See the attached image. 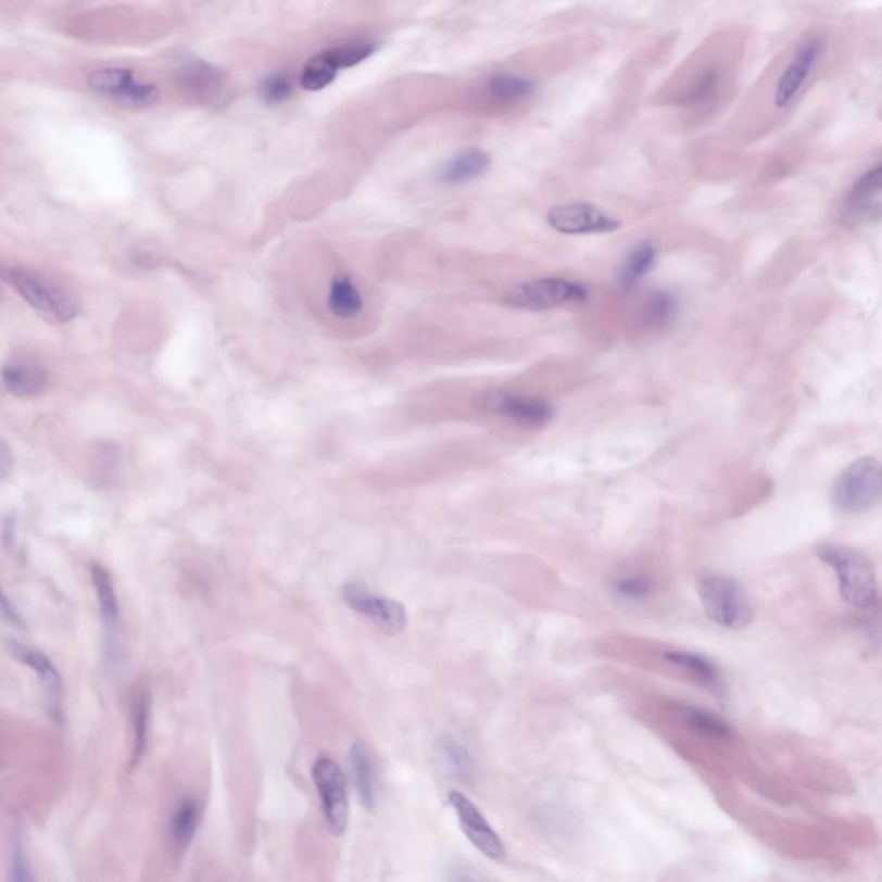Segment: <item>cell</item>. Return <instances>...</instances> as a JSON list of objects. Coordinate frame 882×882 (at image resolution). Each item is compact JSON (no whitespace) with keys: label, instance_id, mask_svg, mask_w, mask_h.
Here are the masks:
<instances>
[{"label":"cell","instance_id":"1","mask_svg":"<svg viewBox=\"0 0 882 882\" xmlns=\"http://www.w3.org/2000/svg\"><path fill=\"white\" fill-rule=\"evenodd\" d=\"M817 557L833 569L841 598L857 610H874L879 604L878 575L869 555L854 546L822 543Z\"/></svg>","mask_w":882,"mask_h":882},{"label":"cell","instance_id":"2","mask_svg":"<svg viewBox=\"0 0 882 882\" xmlns=\"http://www.w3.org/2000/svg\"><path fill=\"white\" fill-rule=\"evenodd\" d=\"M696 590L702 607L714 625L729 631H740L754 620V600L733 576L720 572L700 576Z\"/></svg>","mask_w":882,"mask_h":882},{"label":"cell","instance_id":"3","mask_svg":"<svg viewBox=\"0 0 882 882\" xmlns=\"http://www.w3.org/2000/svg\"><path fill=\"white\" fill-rule=\"evenodd\" d=\"M590 300V288L575 279L545 276L529 279L508 288L502 297L507 307L529 313L554 311V308L581 307Z\"/></svg>","mask_w":882,"mask_h":882},{"label":"cell","instance_id":"4","mask_svg":"<svg viewBox=\"0 0 882 882\" xmlns=\"http://www.w3.org/2000/svg\"><path fill=\"white\" fill-rule=\"evenodd\" d=\"M0 276L29 307L34 308L35 313L50 323L64 325L79 314L76 300L49 279L40 278L20 267H2Z\"/></svg>","mask_w":882,"mask_h":882},{"label":"cell","instance_id":"5","mask_svg":"<svg viewBox=\"0 0 882 882\" xmlns=\"http://www.w3.org/2000/svg\"><path fill=\"white\" fill-rule=\"evenodd\" d=\"M881 464L872 455L849 464L833 487V504L841 514L858 516L878 507L881 502Z\"/></svg>","mask_w":882,"mask_h":882},{"label":"cell","instance_id":"6","mask_svg":"<svg viewBox=\"0 0 882 882\" xmlns=\"http://www.w3.org/2000/svg\"><path fill=\"white\" fill-rule=\"evenodd\" d=\"M550 228L567 237L614 234L622 223L598 205L590 202H567L554 205L546 213Z\"/></svg>","mask_w":882,"mask_h":882},{"label":"cell","instance_id":"7","mask_svg":"<svg viewBox=\"0 0 882 882\" xmlns=\"http://www.w3.org/2000/svg\"><path fill=\"white\" fill-rule=\"evenodd\" d=\"M88 87L97 96L114 100L128 108H149L159 100L155 85L140 81L131 70L126 67H102L88 76Z\"/></svg>","mask_w":882,"mask_h":882},{"label":"cell","instance_id":"8","mask_svg":"<svg viewBox=\"0 0 882 882\" xmlns=\"http://www.w3.org/2000/svg\"><path fill=\"white\" fill-rule=\"evenodd\" d=\"M313 779L329 831L342 836L349 826V796L342 769L331 758L320 757L313 766Z\"/></svg>","mask_w":882,"mask_h":882},{"label":"cell","instance_id":"9","mask_svg":"<svg viewBox=\"0 0 882 882\" xmlns=\"http://www.w3.org/2000/svg\"><path fill=\"white\" fill-rule=\"evenodd\" d=\"M824 52V42L817 35H808L796 46L795 52L791 55L790 63L779 75L774 90V105L778 109H786L793 100L802 92L811 73L819 64Z\"/></svg>","mask_w":882,"mask_h":882},{"label":"cell","instance_id":"10","mask_svg":"<svg viewBox=\"0 0 882 882\" xmlns=\"http://www.w3.org/2000/svg\"><path fill=\"white\" fill-rule=\"evenodd\" d=\"M343 600L352 610L375 622L383 633L399 634L407 626V613L404 605L395 600L376 595L364 584L346 583L342 591Z\"/></svg>","mask_w":882,"mask_h":882},{"label":"cell","instance_id":"11","mask_svg":"<svg viewBox=\"0 0 882 882\" xmlns=\"http://www.w3.org/2000/svg\"><path fill=\"white\" fill-rule=\"evenodd\" d=\"M449 802L457 814L458 824L466 834L467 840L490 860H502L505 857V846L502 837L491 828L483 811L479 810L463 791H450Z\"/></svg>","mask_w":882,"mask_h":882},{"label":"cell","instance_id":"12","mask_svg":"<svg viewBox=\"0 0 882 882\" xmlns=\"http://www.w3.org/2000/svg\"><path fill=\"white\" fill-rule=\"evenodd\" d=\"M882 167L875 164L855 179L843 200V216L854 225H869L881 219Z\"/></svg>","mask_w":882,"mask_h":882},{"label":"cell","instance_id":"13","mask_svg":"<svg viewBox=\"0 0 882 882\" xmlns=\"http://www.w3.org/2000/svg\"><path fill=\"white\" fill-rule=\"evenodd\" d=\"M11 652L17 660L34 670L46 693L47 710L52 720L61 724L64 716V684L54 664L43 652L32 646L11 643Z\"/></svg>","mask_w":882,"mask_h":882},{"label":"cell","instance_id":"14","mask_svg":"<svg viewBox=\"0 0 882 882\" xmlns=\"http://www.w3.org/2000/svg\"><path fill=\"white\" fill-rule=\"evenodd\" d=\"M483 405L491 413L516 420L519 425H549L554 417V408L545 400L529 399V396L513 395V393H488L483 399Z\"/></svg>","mask_w":882,"mask_h":882},{"label":"cell","instance_id":"15","mask_svg":"<svg viewBox=\"0 0 882 882\" xmlns=\"http://www.w3.org/2000/svg\"><path fill=\"white\" fill-rule=\"evenodd\" d=\"M0 381L11 395L35 399L46 392L49 375L46 367L32 358H14L0 370Z\"/></svg>","mask_w":882,"mask_h":882},{"label":"cell","instance_id":"16","mask_svg":"<svg viewBox=\"0 0 882 882\" xmlns=\"http://www.w3.org/2000/svg\"><path fill=\"white\" fill-rule=\"evenodd\" d=\"M658 259V245L654 240H641L629 250L617 273V284L622 292L629 293L640 287L641 281L652 273Z\"/></svg>","mask_w":882,"mask_h":882},{"label":"cell","instance_id":"17","mask_svg":"<svg viewBox=\"0 0 882 882\" xmlns=\"http://www.w3.org/2000/svg\"><path fill=\"white\" fill-rule=\"evenodd\" d=\"M93 588H96L97 602H99L100 617L104 622L105 633L109 643H114L119 633V602H117L116 588H114L113 576L109 575L102 564L92 563L90 566Z\"/></svg>","mask_w":882,"mask_h":882},{"label":"cell","instance_id":"18","mask_svg":"<svg viewBox=\"0 0 882 882\" xmlns=\"http://www.w3.org/2000/svg\"><path fill=\"white\" fill-rule=\"evenodd\" d=\"M349 769L361 804L367 810H375L378 805V781H376L375 764L363 743H355L350 748Z\"/></svg>","mask_w":882,"mask_h":882},{"label":"cell","instance_id":"19","mask_svg":"<svg viewBox=\"0 0 882 882\" xmlns=\"http://www.w3.org/2000/svg\"><path fill=\"white\" fill-rule=\"evenodd\" d=\"M722 84H724L722 67L710 64L696 73L693 81L678 97V104L690 109L707 108L719 96Z\"/></svg>","mask_w":882,"mask_h":882},{"label":"cell","instance_id":"20","mask_svg":"<svg viewBox=\"0 0 882 882\" xmlns=\"http://www.w3.org/2000/svg\"><path fill=\"white\" fill-rule=\"evenodd\" d=\"M488 96L500 104H519L533 97L534 81L525 76L499 73L491 76L487 84Z\"/></svg>","mask_w":882,"mask_h":882},{"label":"cell","instance_id":"21","mask_svg":"<svg viewBox=\"0 0 882 882\" xmlns=\"http://www.w3.org/2000/svg\"><path fill=\"white\" fill-rule=\"evenodd\" d=\"M490 167V158L483 150L472 149L466 150L464 154L457 155L454 161H450L443 172H441V179L449 185H461L470 181V179L479 178L488 172Z\"/></svg>","mask_w":882,"mask_h":882},{"label":"cell","instance_id":"22","mask_svg":"<svg viewBox=\"0 0 882 882\" xmlns=\"http://www.w3.org/2000/svg\"><path fill=\"white\" fill-rule=\"evenodd\" d=\"M641 319L648 328L664 331L678 316V300L666 290H655L641 304Z\"/></svg>","mask_w":882,"mask_h":882},{"label":"cell","instance_id":"23","mask_svg":"<svg viewBox=\"0 0 882 882\" xmlns=\"http://www.w3.org/2000/svg\"><path fill=\"white\" fill-rule=\"evenodd\" d=\"M200 824V808L193 798H184L169 820V837L178 849L187 848Z\"/></svg>","mask_w":882,"mask_h":882},{"label":"cell","instance_id":"24","mask_svg":"<svg viewBox=\"0 0 882 882\" xmlns=\"http://www.w3.org/2000/svg\"><path fill=\"white\" fill-rule=\"evenodd\" d=\"M664 658H666L669 664H672V666L681 667V669L690 672V675L693 676L696 681L704 684V686L710 688V690L714 691L720 690V684L722 683H720L719 669H717L707 657L693 654V652L675 650V652L664 654Z\"/></svg>","mask_w":882,"mask_h":882},{"label":"cell","instance_id":"25","mask_svg":"<svg viewBox=\"0 0 882 882\" xmlns=\"http://www.w3.org/2000/svg\"><path fill=\"white\" fill-rule=\"evenodd\" d=\"M438 752H440L443 767L452 778L458 779V781H470L472 779V776H475L472 755L455 738H443L438 743Z\"/></svg>","mask_w":882,"mask_h":882},{"label":"cell","instance_id":"26","mask_svg":"<svg viewBox=\"0 0 882 882\" xmlns=\"http://www.w3.org/2000/svg\"><path fill=\"white\" fill-rule=\"evenodd\" d=\"M328 305L337 317L350 319L363 311V297L349 278H335L329 288Z\"/></svg>","mask_w":882,"mask_h":882},{"label":"cell","instance_id":"27","mask_svg":"<svg viewBox=\"0 0 882 882\" xmlns=\"http://www.w3.org/2000/svg\"><path fill=\"white\" fill-rule=\"evenodd\" d=\"M683 720L693 733L708 740H728L731 736V728L724 719H720L716 714L698 707H684Z\"/></svg>","mask_w":882,"mask_h":882},{"label":"cell","instance_id":"28","mask_svg":"<svg viewBox=\"0 0 882 882\" xmlns=\"http://www.w3.org/2000/svg\"><path fill=\"white\" fill-rule=\"evenodd\" d=\"M150 696L149 691L138 690L134 698V766L140 764L149 743Z\"/></svg>","mask_w":882,"mask_h":882},{"label":"cell","instance_id":"29","mask_svg":"<svg viewBox=\"0 0 882 882\" xmlns=\"http://www.w3.org/2000/svg\"><path fill=\"white\" fill-rule=\"evenodd\" d=\"M338 72L340 70L335 66L328 52H323V54H317L316 58L311 59L305 64L304 72L300 76V85L308 92H317V90L328 87L329 84H333Z\"/></svg>","mask_w":882,"mask_h":882},{"label":"cell","instance_id":"30","mask_svg":"<svg viewBox=\"0 0 882 882\" xmlns=\"http://www.w3.org/2000/svg\"><path fill=\"white\" fill-rule=\"evenodd\" d=\"M326 52L333 61L335 66L338 70H343V67L363 63L364 59L369 58L375 52V46L370 42L345 43V46L335 47V49L326 50Z\"/></svg>","mask_w":882,"mask_h":882},{"label":"cell","instance_id":"31","mask_svg":"<svg viewBox=\"0 0 882 882\" xmlns=\"http://www.w3.org/2000/svg\"><path fill=\"white\" fill-rule=\"evenodd\" d=\"M9 879L11 882H37L34 869L29 864V857L26 855L25 846L22 840H16L11 849V869H9Z\"/></svg>","mask_w":882,"mask_h":882},{"label":"cell","instance_id":"32","mask_svg":"<svg viewBox=\"0 0 882 882\" xmlns=\"http://www.w3.org/2000/svg\"><path fill=\"white\" fill-rule=\"evenodd\" d=\"M290 92H292V85H290V79L285 75L267 76L263 84H261V96H263L267 102H270V104L284 102L285 99H288Z\"/></svg>","mask_w":882,"mask_h":882},{"label":"cell","instance_id":"33","mask_svg":"<svg viewBox=\"0 0 882 882\" xmlns=\"http://www.w3.org/2000/svg\"><path fill=\"white\" fill-rule=\"evenodd\" d=\"M616 591L617 595L628 600H643L652 593V583L641 576H629L617 581Z\"/></svg>","mask_w":882,"mask_h":882},{"label":"cell","instance_id":"34","mask_svg":"<svg viewBox=\"0 0 882 882\" xmlns=\"http://www.w3.org/2000/svg\"><path fill=\"white\" fill-rule=\"evenodd\" d=\"M0 619L8 622V625L14 626V628L23 629V626H25L22 616L17 613V608L14 607L13 602L9 598L8 593L2 590V587H0Z\"/></svg>","mask_w":882,"mask_h":882},{"label":"cell","instance_id":"35","mask_svg":"<svg viewBox=\"0 0 882 882\" xmlns=\"http://www.w3.org/2000/svg\"><path fill=\"white\" fill-rule=\"evenodd\" d=\"M14 455L11 445L4 438H0V481L13 472Z\"/></svg>","mask_w":882,"mask_h":882},{"label":"cell","instance_id":"36","mask_svg":"<svg viewBox=\"0 0 882 882\" xmlns=\"http://www.w3.org/2000/svg\"><path fill=\"white\" fill-rule=\"evenodd\" d=\"M452 882H475V881H472V879L467 878V875L458 874L455 875L454 881Z\"/></svg>","mask_w":882,"mask_h":882}]
</instances>
